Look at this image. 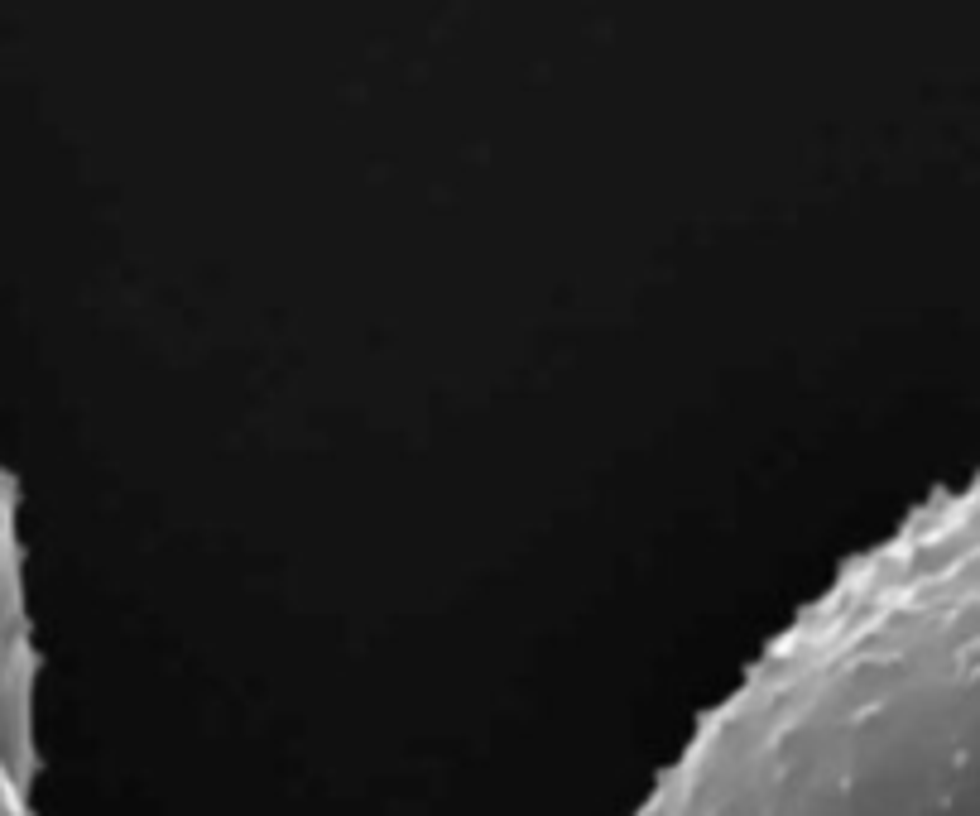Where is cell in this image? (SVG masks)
<instances>
[{
	"label": "cell",
	"mask_w": 980,
	"mask_h": 816,
	"mask_svg": "<svg viewBox=\"0 0 980 816\" xmlns=\"http://www.w3.org/2000/svg\"><path fill=\"white\" fill-rule=\"evenodd\" d=\"M923 816H980V754L956 773V783Z\"/></svg>",
	"instance_id": "cell-1"
}]
</instances>
